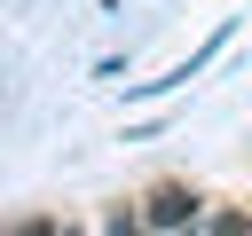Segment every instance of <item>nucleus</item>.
Returning a JSON list of instances; mask_svg holds the SVG:
<instances>
[{
  "mask_svg": "<svg viewBox=\"0 0 252 236\" xmlns=\"http://www.w3.org/2000/svg\"><path fill=\"white\" fill-rule=\"evenodd\" d=\"M197 220H205V197L181 189V181H158L142 197V228H197Z\"/></svg>",
  "mask_w": 252,
  "mask_h": 236,
  "instance_id": "f257e3e1",
  "label": "nucleus"
},
{
  "mask_svg": "<svg viewBox=\"0 0 252 236\" xmlns=\"http://www.w3.org/2000/svg\"><path fill=\"white\" fill-rule=\"evenodd\" d=\"M220 47H228V24H220V31H213V39L189 55V63H173V71H158V79H126V102H150V94H173V87H189V79H197V71H205Z\"/></svg>",
  "mask_w": 252,
  "mask_h": 236,
  "instance_id": "f03ea898",
  "label": "nucleus"
}]
</instances>
